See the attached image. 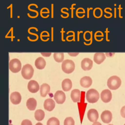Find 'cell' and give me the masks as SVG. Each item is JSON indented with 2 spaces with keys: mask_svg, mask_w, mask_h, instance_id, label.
Wrapping results in <instances>:
<instances>
[{
  "mask_svg": "<svg viewBox=\"0 0 125 125\" xmlns=\"http://www.w3.org/2000/svg\"><path fill=\"white\" fill-rule=\"evenodd\" d=\"M107 85L108 88L111 90H116L121 85V80L117 76H112L108 78L107 82Z\"/></svg>",
  "mask_w": 125,
  "mask_h": 125,
  "instance_id": "1",
  "label": "cell"
},
{
  "mask_svg": "<svg viewBox=\"0 0 125 125\" xmlns=\"http://www.w3.org/2000/svg\"><path fill=\"white\" fill-rule=\"evenodd\" d=\"M85 97L88 102L90 103H95L99 100L100 95L98 91L95 89L91 88L86 92Z\"/></svg>",
  "mask_w": 125,
  "mask_h": 125,
  "instance_id": "2",
  "label": "cell"
},
{
  "mask_svg": "<svg viewBox=\"0 0 125 125\" xmlns=\"http://www.w3.org/2000/svg\"><path fill=\"white\" fill-rule=\"evenodd\" d=\"M75 65L74 62L71 60H65L62 63V70L65 73L70 74L75 69Z\"/></svg>",
  "mask_w": 125,
  "mask_h": 125,
  "instance_id": "3",
  "label": "cell"
},
{
  "mask_svg": "<svg viewBox=\"0 0 125 125\" xmlns=\"http://www.w3.org/2000/svg\"><path fill=\"white\" fill-rule=\"evenodd\" d=\"M21 75L26 80L30 79L33 76L34 69L30 64H26L21 69Z\"/></svg>",
  "mask_w": 125,
  "mask_h": 125,
  "instance_id": "4",
  "label": "cell"
},
{
  "mask_svg": "<svg viewBox=\"0 0 125 125\" xmlns=\"http://www.w3.org/2000/svg\"><path fill=\"white\" fill-rule=\"evenodd\" d=\"M9 66V69L12 72L18 73L21 70V63L19 59H13L10 61Z\"/></svg>",
  "mask_w": 125,
  "mask_h": 125,
  "instance_id": "5",
  "label": "cell"
},
{
  "mask_svg": "<svg viewBox=\"0 0 125 125\" xmlns=\"http://www.w3.org/2000/svg\"><path fill=\"white\" fill-rule=\"evenodd\" d=\"M54 98L57 104H62L65 100L66 96L65 93L61 90H58L54 95Z\"/></svg>",
  "mask_w": 125,
  "mask_h": 125,
  "instance_id": "6",
  "label": "cell"
},
{
  "mask_svg": "<svg viewBox=\"0 0 125 125\" xmlns=\"http://www.w3.org/2000/svg\"><path fill=\"white\" fill-rule=\"evenodd\" d=\"M101 99L102 101L105 103L109 102L112 99V93L108 89L103 90L101 93Z\"/></svg>",
  "mask_w": 125,
  "mask_h": 125,
  "instance_id": "7",
  "label": "cell"
},
{
  "mask_svg": "<svg viewBox=\"0 0 125 125\" xmlns=\"http://www.w3.org/2000/svg\"><path fill=\"white\" fill-rule=\"evenodd\" d=\"M27 88L30 92L35 93L39 90L40 86L37 81L35 80H31L28 83Z\"/></svg>",
  "mask_w": 125,
  "mask_h": 125,
  "instance_id": "8",
  "label": "cell"
},
{
  "mask_svg": "<svg viewBox=\"0 0 125 125\" xmlns=\"http://www.w3.org/2000/svg\"><path fill=\"white\" fill-rule=\"evenodd\" d=\"M93 66L92 61L89 58H84L81 62V67L84 71L91 69Z\"/></svg>",
  "mask_w": 125,
  "mask_h": 125,
  "instance_id": "9",
  "label": "cell"
},
{
  "mask_svg": "<svg viewBox=\"0 0 125 125\" xmlns=\"http://www.w3.org/2000/svg\"><path fill=\"white\" fill-rule=\"evenodd\" d=\"M101 118L102 121L105 124L109 123L112 119V114L111 112L109 110L104 111L101 115Z\"/></svg>",
  "mask_w": 125,
  "mask_h": 125,
  "instance_id": "10",
  "label": "cell"
},
{
  "mask_svg": "<svg viewBox=\"0 0 125 125\" xmlns=\"http://www.w3.org/2000/svg\"><path fill=\"white\" fill-rule=\"evenodd\" d=\"M87 118L91 122H95L99 118V114L95 109H90L87 112Z\"/></svg>",
  "mask_w": 125,
  "mask_h": 125,
  "instance_id": "11",
  "label": "cell"
},
{
  "mask_svg": "<svg viewBox=\"0 0 125 125\" xmlns=\"http://www.w3.org/2000/svg\"><path fill=\"white\" fill-rule=\"evenodd\" d=\"M10 99L11 103L14 104H19L21 100V94L18 92H12L10 96Z\"/></svg>",
  "mask_w": 125,
  "mask_h": 125,
  "instance_id": "12",
  "label": "cell"
},
{
  "mask_svg": "<svg viewBox=\"0 0 125 125\" xmlns=\"http://www.w3.org/2000/svg\"><path fill=\"white\" fill-rule=\"evenodd\" d=\"M43 106L45 110L48 111H51L55 107V102L53 99L51 98L47 99L44 102Z\"/></svg>",
  "mask_w": 125,
  "mask_h": 125,
  "instance_id": "13",
  "label": "cell"
},
{
  "mask_svg": "<svg viewBox=\"0 0 125 125\" xmlns=\"http://www.w3.org/2000/svg\"><path fill=\"white\" fill-rule=\"evenodd\" d=\"M81 85L84 88H88L91 86L92 83V79L89 76H84L80 80Z\"/></svg>",
  "mask_w": 125,
  "mask_h": 125,
  "instance_id": "14",
  "label": "cell"
},
{
  "mask_svg": "<svg viewBox=\"0 0 125 125\" xmlns=\"http://www.w3.org/2000/svg\"><path fill=\"white\" fill-rule=\"evenodd\" d=\"M105 59V56L104 53H96L93 57V60L95 62L98 64H101Z\"/></svg>",
  "mask_w": 125,
  "mask_h": 125,
  "instance_id": "15",
  "label": "cell"
},
{
  "mask_svg": "<svg viewBox=\"0 0 125 125\" xmlns=\"http://www.w3.org/2000/svg\"><path fill=\"white\" fill-rule=\"evenodd\" d=\"M71 98L73 102H79L81 98V91L78 89H75L72 90L71 92Z\"/></svg>",
  "mask_w": 125,
  "mask_h": 125,
  "instance_id": "16",
  "label": "cell"
},
{
  "mask_svg": "<svg viewBox=\"0 0 125 125\" xmlns=\"http://www.w3.org/2000/svg\"><path fill=\"white\" fill-rule=\"evenodd\" d=\"M50 90V87L49 84L44 83L40 86V94L42 97H45L49 93Z\"/></svg>",
  "mask_w": 125,
  "mask_h": 125,
  "instance_id": "17",
  "label": "cell"
},
{
  "mask_svg": "<svg viewBox=\"0 0 125 125\" xmlns=\"http://www.w3.org/2000/svg\"><path fill=\"white\" fill-rule=\"evenodd\" d=\"M72 86V83L71 81L69 79H64L62 83V87L63 91H69Z\"/></svg>",
  "mask_w": 125,
  "mask_h": 125,
  "instance_id": "18",
  "label": "cell"
},
{
  "mask_svg": "<svg viewBox=\"0 0 125 125\" xmlns=\"http://www.w3.org/2000/svg\"><path fill=\"white\" fill-rule=\"evenodd\" d=\"M35 65L37 69H42L46 65V62L42 57H40L36 60L35 62Z\"/></svg>",
  "mask_w": 125,
  "mask_h": 125,
  "instance_id": "19",
  "label": "cell"
},
{
  "mask_svg": "<svg viewBox=\"0 0 125 125\" xmlns=\"http://www.w3.org/2000/svg\"><path fill=\"white\" fill-rule=\"evenodd\" d=\"M37 101L33 98H29L26 101V106L29 110H34L37 106Z\"/></svg>",
  "mask_w": 125,
  "mask_h": 125,
  "instance_id": "20",
  "label": "cell"
},
{
  "mask_svg": "<svg viewBox=\"0 0 125 125\" xmlns=\"http://www.w3.org/2000/svg\"><path fill=\"white\" fill-rule=\"evenodd\" d=\"M44 112L42 109H38L35 112L34 117L35 119L38 121H42L44 119Z\"/></svg>",
  "mask_w": 125,
  "mask_h": 125,
  "instance_id": "21",
  "label": "cell"
},
{
  "mask_svg": "<svg viewBox=\"0 0 125 125\" xmlns=\"http://www.w3.org/2000/svg\"><path fill=\"white\" fill-rule=\"evenodd\" d=\"M54 60L57 62H62L64 59V54L63 53H54L53 54Z\"/></svg>",
  "mask_w": 125,
  "mask_h": 125,
  "instance_id": "22",
  "label": "cell"
},
{
  "mask_svg": "<svg viewBox=\"0 0 125 125\" xmlns=\"http://www.w3.org/2000/svg\"><path fill=\"white\" fill-rule=\"evenodd\" d=\"M46 125H60V121L56 117H51L48 120Z\"/></svg>",
  "mask_w": 125,
  "mask_h": 125,
  "instance_id": "23",
  "label": "cell"
},
{
  "mask_svg": "<svg viewBox=\"0 0 125 125\" xmlns=\"http://www.w3.org/2000/svg\"><path fill=\"white\" fill-rule=\"evenodd\" d=\"M64 125H75V121L74 119L71 117H67L65 119L64 121Z\"/></svg>",
  "mask_w": 125,
  "mask_h": 125,
  "instance_id": "24",
  "label": "cell"
},
{
  "mask_svg": "<svg viewBox=\"0 0 125 125\" xmlns=\"http://www.w3.org/2000/svg\"><path fill=\"white\" fill-rule=\"evenodd\" d=\"M21 125H32V123L30 120L25 119L22 121Z\"/></svg>",
  "mask_w": 125,
  "mask_h": 125,
  "instance_id": "25",
  "label": "cell"
},
{
  "mask_svg": "<svg viewBox=\"0 0 125 125\" xmlns=\"http://www.w3.org/2000/svg\"><path fill=\"white\" fill-rule=\"evenodd\" d=\"M120 113L122 117L125 118V105L122 107Z\"/></svg>",
  "mask_w": 125,
  "mask_h": 125,
  "instance_id": "26",
  "label": "cell"
},
{
  "mask_svg": "<svg viewBox=\"0 0 125 125\" xmlns=\"http://www.w3.org/2000/svg\"><path fill=\"white\" fill-rule=\"evenodd\" d=\"M41 54L44 56V57H49L51 54V52H41Z\"/></svg>",
  "mask_w": 125,
  "mask_h": 125,
  "instance_id": "27",
  "label": "cell"
},
{
  "mask_svg": "<svg viewBox=\"0 0 125 125\" xmlns=\"http://www.w3.org/2000/svg\"><path fill=\"white\" fill-rule=\"evenodd\" d=\"M79 54V52H76V53H72V52H68V54L71 56H73V57H74V56H77L78 54Z\"/></svg>",
  "mask_w": 125,
  "mask_h": 125,
  "instance_id": "28",
  "label": "cell"
},
{
  "mask_svg": "<svg viewBox=\"0 0 125 125\" xmlns=\"http://www.w3.org/2000/svg\"><path fill=\"white\" fill-rule=\"evenodd\" d=\"M92 125H102V124L99 122H95L94 123H93V124H92Z\"/></svg>",
  "mask_w": 125,
  "mask_h": 125,
  "instance_id": "29",
  "label": "cell"
},
{
  "mask_svg": "<svg viewBox=\"0 0 125 125\" xmlns=\"http://www.w3.org/2000/svg\"><path fill=\"white\" fill-rule=\"evenodd\" d=\"M35 125H43L41 123H40V122H39V123H37Z\"/></svg>",
  "mask_w": 125,
  "mask_h": 125,
  "instance_id": "30",
  "label": "cell"
},
{
  "mask_svg": "<svg viewBox=\"0 0 125 125\" xmlns=\"http://www.w3.org/2000/svg\"><path fill=\"white\" fill-rule=\"evenodd\" d=\"M9 125H12V124H9Z\"/></svg>",
  "mask_w": 125,
  "mask_h": 125,
  "instance_id": "31",
  "label": "cell"
},
{
  "mask_svg": "<svg viewBox=\"0 0 125 125\" xmlns=\"http://www.w3.org/2000/svg\"><path fill=\"white\" fill-rule=\"evenodd\" d=\"M113 125L112 124H109V125Z\"/></svg>",
  "mask_w": 125,
  "mask_h": 125,
  "instance_id": "32",
  "label": "cell"
},
{
  "mask_svg": "<svg viewBox=\"0 0 125 125\" xmlns=\"http://www.w3.org/2000/svg\"><path fill=\"white\" fill-rule=\"evenodd\" d=\"M124 125H125V124H124Z\"/></svg>",
  "mask_w": 125,
  "mask_h": 125,
  "instance_id": "33",
  "label": "cell"
}]
</instances>
